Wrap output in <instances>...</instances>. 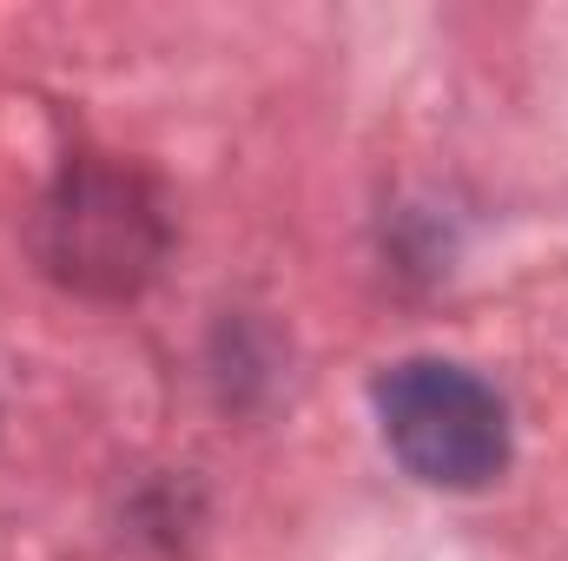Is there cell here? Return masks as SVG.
<instances>
[{"label":"cell","instance_id":"obj_1","mask_svg":"<svg viewBox=\"0 0 568 561\" xmlns=\"http://www.w3.org/2000/svg\"><path fill=\"white\" fill-rule=\"evenodd\" d=\"M40 265L80 297H133L165 265L172 218L159 185L120 159H73L33 225Z\"/></svg>","mask_w":568,"mask_h":561},{"label":"cell","instance_id":"obj_2","mask_svg":"<svg viewBox=\"0 0 568 561\" xmlns=\"http://www.w3.org/2000/svg\"><path fill=\"white\" fill-rule=\"evenodd\" d=\"M371 410L390 456L424 489H489L509 469V404L449 357H404L384 364L371 384Z\"/></svg>","mask_w":568,"mask_h":561}]
</instances>
